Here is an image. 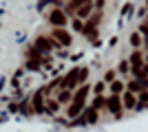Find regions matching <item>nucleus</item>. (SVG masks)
I'll return each mask as SVG.
<instances>
[{"instance_id": "obj_1", "label": "nucleus", "mask_w": 148, "mask_h": 132, "mask_svg": "<svg viewBox=\"0 0 148 132\" xmlns=\"http://www.w3.org/2000/svg\"><path fill=\"white\" fill-rule=\"evenodd\" d=\"M86 95H88V86H80L77 93L73 95V101L69 104V117H80L82 110H84V104H86Z\"/></svg>"}, {"instance_id": "obj_2", "label": "nucleus", "mask_w": 148, "mask_h": 132, "mask_svg": "<svg viewBox=\"0 0 148 132\" xmlns=\"http://www.w3.org/2000/svg\"><path fill=\"white\" fill-rule=\"evenodd\" d=\"M77 73H80V68H73L71 70V75H66V77H62V79H58V86L60 88H75L77 84H80V77H77Z\"/></svg>"}, {"instance_id": "obj_3", "label": "nucleus", "mask_w": 148, "mask_h": 132, "mask_svg": "<svg viewBox=\"0 0 148 132\" xmlns=\"http://www.w3.org/2000/svg\"><path fill=\"white\" fill-rule=\"evenodd\" d=\"M49 22L56 29H62V26L66 24V11H60V9H53V11L49 13Z\"/></svg>"}, {"instance_id": "obj_4", "label": "nucleus", "mask_w": 148, "mask_h": 132, "mask_svg": "<svg viewBox=\"0 0 148 132\" xmlns=\"http://www.w3.org/2000/svg\"><path fill=\"white\" fill-rule=\"evenodd\" d=\"M51 38L56 40L60 46H71V42H73L71 35H69V31H64V29H53V31H51Z\"/></svg>"}, {"instance_id": "obj_5", "label": "nucleus", "mask_w": 148, "mask_h": 132, "mask_svg": "<svg viewBox=\"0 0 148 132\" xmlns=\"http://www.w3.org/2000/svg\"><path fill=\"white\" fill-rule=\"evenodd\" d=\"M106 108H108L115 117H119V114H122V99H119V95H111V97L106 99Z\"/></svg>"}, {"instance_id": "obj_6", "label": "nucleus", "mask_w": 148, "mask_h": 132, "mask_svg": "<svg viewBox=\"0 0 148 132\" xmlns=\"http://www.w3.org/2000/svg\"><path fill=\"white\" fill-rule=\"evenodd\" d=\"M33 46H38L40 51H51V49H58L60 44H58V42H56L53 38H38Z\"/></svg>"}, {"instance_id": "obj_7", "label": "nucleus", "mask_w": 148, "mask_h": 132, "mask_svg": "<svg viewBox=\"0 0 148 132\" xmlns=\"http://www.w3.org/2000/svg\"><path fill=\"white\" fill-rule=\"evenodd\" d=\"M97 121V110L95 108H86V110H82V114H80V123H95Z\"/></svg>"}, {"instance_id": "obj_8", "label": "nucleus", "mask_w": 148, "mask_h": 132, "mask_svg": "<svg viewBox=\"0 0 148 132\" xmlns=\"http://www.w3.org/2000/svg\"><path fill=\"white\" fill-rule=\"evenodd\" d=\"M128 90L130 93H144V90H148V79H133V82H128Z\"/></svg>"}, {"instance_id": "obj_9", "label": "nucleus", "mask_w": 148, "mask_h": 132, "mask_svg": "<svg viewBox=\"0 0 148 132\" xmlns=\"http://www.w3.org/2000/svg\"><path fill=\"white\" fill-rule=\"evenodd\" d=\"M75 16H77L80 20H88V18L93 16V2H86V5H82L80 9L75 11Z\"/></svg>"}, {"instance_id": "obj_10", "label": "nucleus", "mask_w": 148, "mask_h": 132, "mask_svg": "<svg viewBox=\"0 0 148 132\" xmlns=\"http://www.w3.org/2000/svg\"><path fill=\"white\" fill-rule=\"evenodd\" d=\"M86 2H93V0H69L66 2V13H75L82 5H86Z\"/></svg>"}, {"instance_id": "obj_11", "label": "nucleus", "mask_w": 148, "mask_h": 132, "mask_svg": "<svg viewBox=\"0 0 148 132\" xmlns=\"http://www.w3.org/2000/svg\"><path fill=\"white\" fill-rule=\"evenodd\" d=\"M124 108H135L137 106V99H135V93H130V90H126L124 93Z\"/></svg>"}, {"instance_id": "obj_12", "label": "nucleus", "mask_w": 148, "mask_h": 132, "mask_svg": "<svg viewBox=\"0 0 148 132\" xmlns=\"http://www.w3.org/2000/svg\"><path fill=\"white\" fill-rule=\"evenodd\" d=\"M128 62L133 64V68H142V66H144V57H142V53H139V51H135V53L130 55Z\"/></svg>"}, {"instance_id": "obj_13", "label": "nucleus", "mask_w": 148, "mask_h": 132, "mask_svg": "<svg viewBox=\"0 0 148 132\" xmlns=\"http://www.w3.org/2000/svg\"><path fill=\"white\" fill-rule=\"evenodd\" d=\"M42 95H44V90H38L36 97H33V108H36V112H42V110H44V106H42Z\"/></svg>"}, {"instance_id": "obj_14", "label": "nucleus", "mask_w": 148, "mask_h": 132, "mask_svg": "<svg viewBox=\"0 0 148 132\" xmlns=\"http://www.w3.org/2000/svg\"><path fill=\"white\" fill-rule=\"evenodd\" d=\"M58 101H60V104H69V101H73V95H71V90H69V88H64V90L60 93V97H58Z\"/></svg>"}, {"instance_id": "obj_15", "label": "nucleus", "mask_w": 148, "mask_h": 132, "mask_svg": "<svg viewBox=\"0 0 148 132\" xmlns=\"http://www.w3.org/2000/svg\"><path fill=\"white\" fill-rule=\"evenodd\" d=\"M82 33H84L88 40H97V29H95V26H91V24L84 26V31H82Z\"/></svg>"}, {"instance_id": "obj_16", "label": "nucleus", "mask_w": 148, "mask_h": 132, "mask_svg": "<svg viewBox=\"0 0 148 132\" xmlns=\"http://www.w3.org/2000/svg\"><path fill=\"white\" fill-rule=\"evenodd\" d=\"M102 106H106V99L102 97V95H97V97H95V101H93V108H95V110H99Z\"/></svg>"}, {"instance_id": "obj_17", "label": "nucleus", "mask_w": 148, "mask_h": 132, "mask_svg": "<svg viewBox=\"0 0 148 132\" xmlns=\"http://www.w3.org/2000/svg\"><path fill=\"white\" fill-rule=\"evenodd\" d=\"M122 88H124V84H122V82H111V90H113V95H119V93H122Z\"/></svg>"}, {"instance_id": "obj_18", "label": "nucleus", "mask_w": 148, "mask_h": 132, "mask_svg": "<svg viewBox=\"0 0 148 132\" xmlns=\"http://www.w3.org/2000/svg\"><path fill=\"white\" fill-rule=\"evenodd\" d=\"M130 44H133V46H139V44H142V38H139V33H133V35H130Z\"/></svg>"}, {"instance_id": "obj_19", "label": "nucleus", "mask_w": 148, "mask_h": 132, "mask_svg": "<svg viewBox=\"0 0 148 132\" xmlns=\"http://www.w3.org/2000/svg\"><path fill=\"white\" fill-rule=\"evenodd\" d=\"M58 104H60V101H51V99H49V104H47V110H49V112H56V110H58Z\"/></svg>"}, {"instance_id": "obj_20", "label": "nucleus", "mask_w": 148, "mask_h": 132, "mask_svg": "<svg viewBox=\"0 0 148 132\" xmlns=\"http://www.w3.org/2000/svg\"><path fill=\"white\" fill-rule=\"evenodd\" d=\"M77 77H80V84L84 82V79H86L88 77V68H80V73H77Z\"/></svg>"}, {"instance_id": "obj_21", "label": "nucleus", "mask_w": 148, "mask_h": 132, "mask_svg": "<svg viewBox=\"0 0 148 132\" xmlns=\"http://www.w3.org/2000/svg\"><path fill=\"white\" fill-rule=\"evenodd\" d=\"M128 64H130V62H124V60H122V62H119V66H117L119 73H126V70H128Z\"/></svg>"}, {"instance_id": "obj_22", "label": "nucleus", "mask_w": 148, "mask_h": 132, "mask_svg": "<svg viewBox=\"0 0 148 132\" xmlns=\"http://www.w3.org/2000/svg\"><path fill=\"white\" fill-rule=\"evenodd\" d=\"M73 26H75V31H84V24H82V20H80V18L73 22Z\"/></svg>"}, {"instance_id": "obj_23", "label": "nucleus", "mask_w": 148, "mask_h": 132, "mask_svg": "<svg viewBox=\"0 0 148 132\" xmlns=\"http://www.w3.org/2000/svg\"><path fill=\"white\" fill-rule=\"evenodd\" d=\"M139 31H142L144 35H146V38H148V22H144V24H139Z\"/></svg>"}, {"instance_id": "obj_24", "label": "nucleus", "mask_w": 148, "mask_h": 132, "mask_svg": "<svg viewBox=\"0 0 148 132\" xmlns=\"http://www.w3.org/2000/svg\"><path fill=\"white\" fill-rule=\"evenodd\" d=\"M102 88H104V82H99V84H97V86H95V90H97V95H99V93H102Z\"/></svg>"}, {"instance_id": "obj_25", "label": "nucleus", "mask_w": 148, "mask_h": 132, "mask_svg": "<svg viewBox=\"0 0 148 132\" xmlns=\"http://www.w3.org/2000/svg\"><path fill=\"white\" fill-rule=\"evenodd\" d=\"M146 49H148V40H146Z\"/></svg>"}, {"instance_id": "obj_26", "label": "nucleus", "mask_w": 148, "mask_h": 132, "mask_svg": "<svg viewBox=\"0 0 148 132\" xmlns=\"http://www.w3.org/2000/svg\"><path fill=\"white\" fill-rule=\"evenodd\" d=\"M146 70H148V66H146Z\"/></svg>"}]
</instances>
